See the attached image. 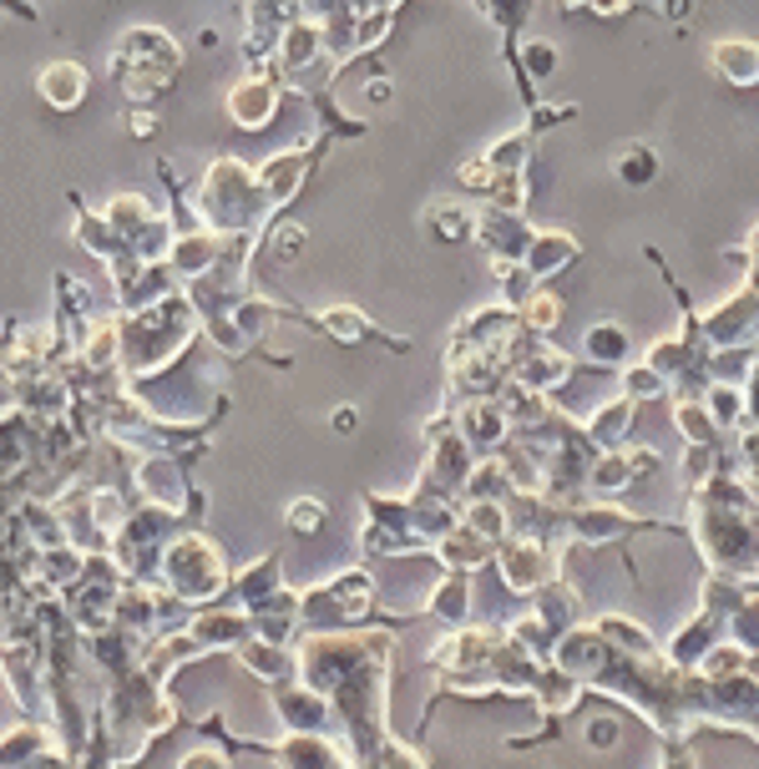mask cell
<instances>
[{"instance_id": "6da1fadb", "label": "cell", "mask_w": 759, "mask_h": 769, "mask_svg": "<svg viewBox=\"0 0 759 769\" xmlns=\"http://www.w3.org/2000/svg\"><path fill=\"white\" fill-rule=\"evenodd\" d=\"M81 92H87V71H81V66H71V61H56L52 71L41 77V97H46V102H56L61 112H66V106H77Z\"/></svg>"}, {"instance_id": "7a4b0ae2", "label": "cell", "mask_w": 759, "mask_h": 769, "mask_svg": "<svg viewBox=\"0 0 759 769\" xmlns=\"http://www.w3.org/2000/svg\"><path fill=\"white\" fill-rule=\"evenodd\" d=\"M234 117L243 122V127H263V122L274 117V92H269L263 81H243L234 92Z\"/></svg>"}, {"instance_id": "3957f363", "label": "cell", "mask_w": 759, "mask_h": 769, "mask_svg": "<svg viewBox=\"0 0 759 769\" xmlns=\"http://www.w3.org/2000/svg\"><path fill=\"white\" fill-rule=\"evenodd\" d=\"M714 61H720V71L729 81H755V46H749V41H724L720 52H714Z\"/></svg>"}, {"instance_id": "277c9868", "label": "cell", "mask_w": 759, "mask_h": 769, "mask_svg": "<svg viewBox=\"0 0 759 769\" xmlns=\"http://www.w3.org/2000/svg\"><path fill=\"white\" fill-rule=\"evenodd\" d=\"M526 71H532V77H552V71H557V52H552L547 41H532V46H526Z\"/></svg>"}, {"instance_id": "5b68a950", "label": "cell", "mask_w": 759, "mask_h": 769, "mask_svg": "<svg viewBox=\"0 0 759 769\" xmlns=\"http://www.w3.org/2000/svg\"><path fill=\"white\" fill-rule=\"evenodd\" d=\"M654 172V152H643V147H633L628 157H623V178H628L633 188H643V178Z\"/></svg>"}, {"instance_id": "8992f818", "label": "cell", "mask_w": 759, "mask_h": 769, "mask_svg": "<svg viewBox=\"0 0 759 769\" xmlns=\"http://www.w3.org/2000/svg\"><path fill=\"white\" fill-rule=\"evenodd\" d=\"M592 354H598V360H618V354H623V329H598V335H592Z\"/></svg>"}, {"instance_id": "52a82bcc", "label": "cell", "mask_w": 759, "mask_h": 769, "mask_svg": "<svg viewBox=\"0 0 759 769\" xmlns=\"http://www.w3.org/2000/svg\"><path fill=\"white\" fill-rule=\"evenodd\" d=\"M288 522H299V527H319V522H325V507H319V501H294V511H288Z\"/></svg>"}, {"instance_id": "ba28073f", "label": "cell", "mask_w": 759, "mask_h": 769, "mask_svg": "<svg viewBox=\"0 0 759 769\" xmlns=\"http://www.w3.org/2000/svg\"><path fill=\"white\" fill-rule=\"evenodd\" d=\"M279 248H284V253H299V248H304V228H284V234H279Z\"/></svg>"}, {"instance_id": "9c48e42d", "label": "cell", "mask_w": 759, "mask_h": 769, "mask_svg": "<svg viewBox=\"0 0 759 769\" xmlns=\"http://www.w3.org/2000/svg\"><path fill=\"white\" fill-rule=\"evenodd\" d=\"M365 97H370V102H380V97H390V81H370V87H365Z\"/></svg>"}, {"instance_id": "30bf717a", "label": "cell", "mask_w": 759, "mask_h": 769, "mask_svg": "<svg viewBox=\"0 0 759 769\" xmlns=\"http://www.w3.org/2000/svg\"><path fill=\"white\" fill-rule=\"evenodd\" d=\"M335 426H340V431L350 436V431H354V410H340V416H335Z\"/></svg>"}, {"instance_id": "8fae6325", "label": "cell", "mask_w": 759, "mask_h": 769, "mask_svg": "<svg viewBox=\"0 0 759 769\" xmlns=\"http://www.w3.org/2000/svg\"><path fill=\"white\" fill-rule=\"evenodd\" d=\"M664 11H668V15H683V11H689V0H668Z\"/></svg>"}]
</instances>
